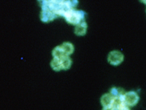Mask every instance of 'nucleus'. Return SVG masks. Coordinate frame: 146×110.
Instances as JSON below:
<instances>
[{
    "label": "nucleus",
    "mask_w": 146,
    "mask_h": 110,
    "mask_svg": "<svg viewBox=\"0 0 146 110\" xmlns=\"http://www.w3.org/2000/svg\"><path fill=\"white\" fill-rule=\"evenodd\" d=\"M41 5H43L51 10L55 15L62 16L72 9H75L77 5V1H58V0H47L42 1Z\"/></svg>",
    "instance_id": "1"
},
{
    "label": "nucleus",
    "mask_w": 146,
    "mask_h": 110,
    "mask_svg": "<svg viewBox=\"0 0 146 110\" xmlns=\"http://www.w3.org/2000/svg\"><path fill=\"white\" fill-rule=\"evenodd\" d=\"M85 15L86 13L84 11L72 9L67 12L63 15V17L68 23L76 26L80 23L81 22L84 21Z\"/></svg>",
    "instance_id": "2"
},
{
    "label": "nucleus",
    "mask_w": 146,
    "mask_h": 110,
    "mask_svg": "<svg viewBox=\"0 0 146 110\" xmlns=\"http://www.w3.org/2000/svg\"><path fill=\"white\" fill-rule=\"evenodd\" d=\"M124 102L129 107H133L138 104L139 100V96L138 93L135 91H129L125 93L123 96Z\"/></svg>",
    "instance_id": "3"
},
{
    "label": "nucleus",
    "mask_w": 146,
    "mask_h": 110,
    "mask_svg": "<svg viewBox=\"0 0 146 110\" xmlns=\"http://www.w3.org/2000/svg\"><path fill=\"white\" fill-rule=\"evenodd\" d=\"M124 56L121 52L117 50L110 52L108 55V61L113 66H118L121 64L124 61Z\"/></svg>",
    "instance_id": "4"
},
{
    "label": "nucleus",
    "mask_w": 146,
    "mask_h": 110,
    "mask_svg": "<svg viewBox=\"0 0 146 110\" xmlns=\"http://www.w3.org/2000/svg\"><path fill=\"white\" fill-rule=\"evenodd\" d=\"M42 6V11L40 13V20L44 23H49L57 17L49 9L43 5Z\"/></svg>",
    "instance_id": "5"
},
{
    "label": "nucleus",
    "mask_w": 146,
    "mask_h": 110,
    "mask_svg": "<svg viewBox=\"0 0 146 110\" xmlns=\"http://www.w3.org/2000/svg\"><path fill=\"white\" fill-rule=\"evenodd\" d=\"M113 99L114 97L110 93L105 94L100 98V103L103 108L111 107Z\"/></svg>",
    "instance_id": "6"
},
{
    "label": "nucleus",
    "mask_w": 146,
    "mask_h": 110,
    "mask_svg": "<svg viewBox=\"0 0 146 110\" xmlns=\"http://www.w3.org/2000/svg\"><path fill=\"white\" fill-rule=\"evenodd\" d=\"M88 25L84 21L81 22L80 23L78 24L76 26L74 30V33L77 36H82L86 34V31H87Z\"/></svg>",
    "instance_id": "7"
},
{
    "label": "nucleus",
    "mask_w": 146,
    "mask_h": 110,
    "mask_svg": "<svg viewBox=\"0 0 146 110\" xmlns=\"http://www.w3.org/2000/svg\"><path fill=\"white\" fill-rule=\"evenodd\" d=\"M125 105L124 100L122 97H114L113 103L111 105V108L114 110H120Z\"/></svg>",
    "instance_id": "8"
},
{
    "label": "nucleus",
    "mask_w": 146,
    "mask_h": 110,
    "mask_svg": "<svg viewBox=\"0 0 146 110\" xmlns=\"http://www.w3.org/2000/svg\"><path fill=\"white\" fill-rule=\"evenodd\" d=\"M110 94L113 97H122L125 94V92L124 89L121 88L113 87L110 89Z\"/></svg>",
    "instance_id": "9"
},
{
    "label": "nucleus",
    "mask_w": 146,
    "mask_h": 110,
    "mask_svg": "<svg viewBox=\"0 0 146 110\" xmlns=\"http://www.w3.org/2000/svg\"><path fill=\"white\" fill-rule=\"evenodd\" d=\"M61 46L63 49V51L65 52L66 56H69L74 51V45L70 42H64L61 45Z\"/></svg>",
    "instance_id": "10"
},
{
    "label": "nucleus",
    "mask_w": 146,
    "mask_h": 110,
    "mask_svg": "<svg viewBox=\"0 0 146 110\" xmlns=\"http://www.w3.org/2000/svg\"><path fill=\"white\" fill-rule=\"evenodd\" d=\"M61 64L62 67V70H68L70 69L72 65L71 59L68 56H65L60 58Z\"/></svg>",
    "instance_id": "11"
},
{
    "label": "nucleus",
    "mask_w": 146,
    "mask_h": 110,
    "mask_svg": "<svg viewBox=\"0 0 146 110\" xmlns=\"http://www.w3.org/2000/svg\"><path fill=\"white\" fill-rule=\"evenodd\" d=\"M51 67L52 69L56 72H59L62 70L61 59L58 58H53L51 62Z\"/></svg>",
    "instance_id": "12"
},
{
    "label": "nucleus",
    "mask_w": 146,
    "mask_h": 110,
    "mask_svg": "<svg viewBox=\"0 0 146 110\" xmlns=\"http://www.w3.org/2000/svg\"><path fill=\"white\" fill-rule=\"evenodd\" d=\"M52 55L54 58H61L63 56H66V54L63 51V49L62 48L61 45L57 46L56 47H55L52 52Z\"/></svg>",
    "instance_id": "13"
},
{
    "label": "nucleus",
    "mask_w": 146,
    "mask_h": 110,
    "mask_svg": "<svg viewBox=\"0 0 146 110\" xmlns=\"http://www.w3.org/2000/svg\"><path fill=\"white\" fill-rule=\"evenodd\" d=\"M120 110H130V109L129 108V107H127V105H125V106L123 107Z\"/></svg>",
    "instance_id": "14"
},
{
    "label": "nucleus",
    "mask_w": 146,
    "mask_h": 110,
    "mask_svg": "<svg viewBox=\"0 0 146 110\" xmlns=\"http://www.w3.org/2000/svg\"><path fill=\"white\" fill-rule=\"evenodd\" d=\"M102 110H114L111 107H107V108H103Z\"/></svg>",
    "instance_id": "15"
},
{
    "label": "nucleus",
    "mask_w": 146,
    "mask_h": 110,
    "mask_svg": "<svg viewBox=\"0 0 146 110\" xmlns=\"http://www.w3.org/2000/svg\"><path fill=\"white\" fill-rule=\"evenodd\" d=\"M142 2H144V3H145V4H146V1H143Z\"/></svg>",
    "instance_id": "16"
}]
</instances>
